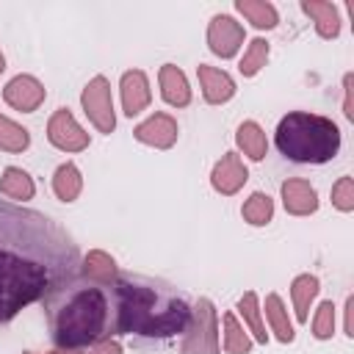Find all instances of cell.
Segmentation results:
<instances>
[{"instance_id":"1","label":"cell","mask_w":354,"mask_h":354,"mask_svg":"<svg viewBox=\"0 0 354 354\" xmlns=\"http://www.w3.org/2000/svg\"><path fill=\"white\" fill-rule=\"evenodd\" d=\"M80 274V249L50 216L0 199V324Z\"/></svg>"},{"instance_id":"2","label":"cell","mask_w":354,"mask_h":354,"mask_svg":"<svg viewBox=\"0 0 354 354\" xmlns=\"http://www.w3.org/2000/svg\"><path fill=\"white\" fill-rule=\"evenodd\" d=\"M111 290V335H133L141 340H169L185 335L194 318V307L174 285L116 271L108 282Z\"/></svg>"},{"instance_id":"3","label":"cell","mask_w":354,"mask_h":354,"mask_svg":"<svg viewBox=\"0 0 354 354\" xmlns=\"http://www.w3.org/2000/svg\"><path fill=\"white\" fill-rule=\"evenodd\" d=\"M50 337L64 351L88 348L111 337V290L108 282L72 277L41 299Z\"/></svg>"},{"instance_id":"4","label":"cell","mask_w":354,"mask_h":354,"mask_svg":"<svg viewBox=\"0 0 354 354\" xmlns=\"http://www.w3.org/2000/svg\"><path fill=\"white\" fill-rule=\"evenodd\" d=\"M274 144L279 155L290 163H310L321 166L332 160L340 149V127L318 113L307 111H290L279 119Z\"/></svg>"},{"instance_id":"5","label":"cell","mask_w":354,"mask_h":354,"mask_svg":"<svg viewBox=\"0 0 354 354\" xmlns=\"http://www.w3.org/2000/svg\"><path fill=\"white\" fill-rule=\"evenodd\" d=\"M180 351L183 354H216L218 351L216 313H213V304L207 299H199V304L194 307V318H191V326L185 332Z\"/></svg>"},{"instance_id":"6","label":"cell","mask_w":354,"mask_h":354,"mask_svg":"<svg viewBox=\"0 0 354 354\" xmlns=\"http://www.w3.org/2000/svg\"><path fill=\"white\" fill-rule=\"evenodd\" d=\"M88 119L94 122V127L100 133H111L116 127V119H113V102H111V86L105 77H94L86 88H83V97H80Z\"/></svg>"},{"instance_id":"7","label":"cell","mask_w":354,"mask_h":354,"mask_svg":"<svg viewBox=\"0 0 354 354\" xmlns=\"http://www.w3.org/2000/svg\"><path fill=\"white\" fill-rule=\"evenodd\" d=\"M47 138L66 152H80L88 147V133L80 130V124L72 119V113L66 108H58L47 124Z\"/></svg>"},{"instance_id":"8","label":"cell","mask_w":354,"mask_h":354,"mask_svg":"<svg viewBox=\"0 0 354 354\" xmlns=\"http://www.w3.org/2000/svg\"><path fill=\"white\" fill-rule=\"evenodd\" d=\"M241 41H243V28H241L232 17H227V14H216V17L210 19V28H207V44H210V50H213L216 55H221V58H232V55L238 53Z\"/></svg>"},{"instance_id":"9","label":"cell","mask_w":354,"mask_h":354,"mask_svg":"<svg viewBox=\"0 0 354 354\" xmlns=\"http://www.w3.org/2000/svg\"><path fill=\"white\" fill-rule=\"evenodd\" d=\"M3 100H6L11 108H17V111L30 113V111H36V108L44 102V86H41L36 77H30V75H17V77L3 88Z\"/></svg>"},{"instance_id":"10","label":"cell","mask_w":354,"mask_h":354,"mask_svg":"<svg viewBox=\"0 0 354 354\" xmlns=\"http://www.w3.org/2000/svg\"><path fill=\"white\" fill-rule=\"evenodd\" d=\"M133 133H136L138 141L166 149V147H171V144L177 141V122H174L169 113H155V116H149L147 122H141Z\"/></svg>"},{"instance_id":"11","label":"cell","mask_w":354,"mask_h":354,"mask_svg":"<svg viewBox=\"0 0 354 354\" xmlns=\"http://www.w3.org/2000/svg\"><path fill=\"white\" fill-rule=\"evenodd\" d=\"M246 166L241 163V158L235 155V152H227L216 166H213V177H210V183H213V188L218 191V194H235L243 183H246Z\"/></svg>"},{"instance_id":"12","label":"cell","mask_w":354,"mask_h":354,"mask_svg":"<svg viewBox=\"0 0 354 354\" xmlns=\"http://www.w3.org/2000/svg\"><path fill=\"white\" fill-rule=\"evenodd\" d=\"M282 202H285V210L293 213V216H307L318 207V194L315 188L307 183V180H285L282 183Z\"/></svg>"},{"instance_id":"13","label":"cell","mask_w":354,"mask_h":354,"mask_svg":"<svg viewBox=\"0 0 354 354\" xmlns=\"http://www.w3.org/2000/svg\"><path fill=\"white\" fill-rule=\"evenodd\" d=\"M196 75H199L202 94H205L207 102L221 105V102H227L235 94V83H232V77L227 72H221L216 66H207V64H199L196 66Z\"/></svg>"},{"instance_id":"14","label":"cell","mask_w":354,"mask_h":354,"mask_svg":"<svg viewBox=\"0 0 354 354\" xmlns=\"http://www.w3.org/2000/svg\"><path fill=\"white\" fill-rule=\"evenodd\" d=\"M122 105L127 116H136L149 105V83L141 69L122 75Z\"/></svg>"},{"instance_id":"15","label":"cell","mask_w":354,"mask_h":354,"mask_svg":"<svg viewBox=\"0 0 354 354\" xmlns=\"http://www.w3.org/2000/svg\"><path fill=\"white\" fill-rule=\"evenodd\" d=\"M160 94L169 105L174 108H183L191 102V88H188V80L185 75L174 66V64H163L160 66Z\"/></svg>"},{"instance_id":"16","label":"cell","mask_w":354,"mask_h":354,"mask_svg":"<svg viewBox=\"0 0 354 354\" xmlns=\"http://www.w3.org/2000/svg\"><path fill=\"white\" fill-rule=\"evenodd\" d=\"M301 11L315 19V30L321 39H335L340 33V14L337 6L332 3H318V0H301Z\"/></svg>"},{"instance_id":"17","label":"cell","mask_w":354,"mask_h":354,"mask_svg":"<svg viewBox=\"0 0 354 354\" xmlns=\"http://www.w3.org/2000/svg\"><path fill=\"white\" fill-rule=\"evenodd\" d=\"M235 8L254 25V28H277V22H279V14H277V8L271 6V3H266V0H238L235 3Z\"/></svg>"},{"instance_id":"18","label":"cell","mask_w":354,"mask_h":354,"mask_svg":"<svg viewBox=\"0 0 354 354\" xmlns=\"http://www.w3.org/2000/svg\"><path fill=\"white\" fill-rule=\"evenodd\" d=\"M315 293H318V277H313V274H301L290 285V296H293V304H296V318L301 324H307V310H310V301L315 299Z\"/></svg>"},{"instance_id":"19","label":"cell","mask_w":354,"mask_h":354,"mask_svg":"<svg viewBox=\"0 0 354 354\" xmlns=\"http://www.w3.org/2000/svg\"><path fill=\"white\" fill-rule=\"evenodd\" d=\"M33 180L28 177V171L17 169V166H8L0 177V194L11 196V199H30L33 196Z\"/></svg>"},{"instance_id":"20","label":"cell","mask_w":354,"mask_h":354,"mask_svg":"<svg viewBox=\"0 0 354 354\" xmlns=\"http://www.w3.org/2000/svg\"><path fill=\"white\" fill-rule=\"evenodd\" d=\"M238 147L252 158V160H263L266 158V133L260 130L257 122H243L235 133Z\"/></svg>"},{"instance_id":"21","label":"cell","mask_w":354,"mask_h":354,"mask_svg":"<svg viewBox=\"0 0 354 354\" xmlns=\"http://www.w3.org/2000/svg\"><path fill=\"white\" fill-rule=\"evenodd\" d=\"M80 185H83L80 171H77L72 163L58 166V171H55V177H53V191H55V196H58L61 202H75L77 194H80Z\"/></svg>"},{"instance_id":"22","label":"cell","mask_w":354,"mask_h":354,"mask_svg":"<svg viewBox=\"0 0 354 354\" xmlns=\"http://www.w3.org/2000/svg\"><path fill=\"white\" fill-rule=\"evenodd\" d=\"M266 315H268V321H271V329L277 332V340L279 343H290L293 340V326H290V321H288V313H285V307H282V299L277 296V293H268L266 296Z\"/></svg>"},{"instance_id":"23","label":"cell","mask_w":354,"mask_h":354,"mask_svg":"<svg viewBox=\"0 0 354 354\" xmlns=\"http://www.w3.org/2000/svg\"><path fill=\"white\" fill-rule=\"evenodd\" d=\"M221 348L227 354H249L252 351V340L238 326V321H235L232 313H224V343H221Z\"/></svg>"},{"instance_id":"24","label":"cell","mask_w":354,"mask_h":354,"mask_svg":"<svg viewBox=\"0 0 354 354\" xmlns=\"http://www.w3.org/2000/svg\"><path fill=\"white\" fill-rule=\"evenodd\" d=\"M243 218L249 221V224H254V227H263V224H268L271 221V216H274V202H271V196L268 194H252L249 199H246V205H243Z\"/></svg>"},{"instance_id":"25","label":"cell","mask_w":354,"mask_h":354,"mask_svg":"<svg viewBox=\"0 0 354 354\" xmlns=\"http://www.w3.org/2000/svg\"><path fill=\"white\" fill-rule=\"evenodd\" d=\"M80 268H83V277L97 279V282H111L116 277V263L105 252H88Z\"/></svg>"},{"instance_id":"26","label":"cell","mask_w":354,"mask_h":354,"mask_svg":"<svg viewBox=\"0 0 354 354\" xmlns=\"http://www.w3.org/2000/svg\"><path fill=\"white\" fill-rule=\"evenodd\" d=\"M28 144H30L28 130L19 127L17 122L0 116V149H6V152H22V149H28Z\"/></svg>"},{"instance_id":"27","label":"cell","mask_w":354,"mask_h":354,"mask_svg":"<svg viewBox=\"0 0 354 354\" xmlns=\"http://www.w3.org/2000/svg\"><path fill=\"white\" fill-rule=\"evenodd\" d=\"M266 58H268V41H266V39H254V41L249 44V50L243 53L241 64H238L241 75H243V77L257 75L260 66H266Z\"/></svg>"},{"instance_id":"28","label":"cell","mask_w":354,"mask_h":354,"mask_svg":"<svg viewBox=\"0 0 354 354\" xmlns=\"http://www.w3.org/2000/svg\"><path fill=\"white\" fill-rule=\"evenodd\" d=\"M238 310H241V315L249 321V326H252V332H254V340L257 343H266L268 340V335H266V326H263V321H260V310H257V293H243L241 296V301H238Z\"/></svg>"},{"instance_id":"29","label":"cell","mask_w":354,"mask_h":354,"mask_svg":"<svg viewBox=\"0 0 354 354\" xmlns=\"http://www.w3.org/2000/svg\"><path fill=\"white\" fill-rule=\"evenodd\" d=\"M332 205L343 213L354 210V180L351 177H340L335 185H332Z\"/></svg>"},{"instance_id":"30","label":"cell","mask_w":354,"mask_h":354,"mask_svg":"<svg viewBox=\"0 0 354 354\" xmlns=\"http://www.w3.org/2000/svg\"><path fill=\"white\" fill-rule=\"evenodd\" d=\"M332 332H335V304L332 301H324L318 307L315 321H313V335L318 340H326V337H332Z\"/></svg>"},{"instance_id":"31","label":"cell","mask_w":354,"mask_h":354,"mask_svg":"<svg viewBox=\"0 0 354 354\" xmlns=\"http://www.w3.org/2000/svg\"><path fill=\"white\" fill-rule=\"evenodd\" d=\"M86 354H122V348H119V343H113L111 337H105V340H100V343L88 346V351H86Z\"/></svg>"},{"instance_id":"32","label":"cell","mask_w":354,"mask_h":354,"mask_svg":"<svg viewBox=\"0 0 354 354\" xmlns=\"http://www.w3.org/2000/svg\"><path fill=\"white\" fill-rule=\"evenodd\" d=\"M343 86H346V102H343V108H346V111H343V113L351 119V113H354V111H351V75H346Z\"/></svg>"},{"instance_id":"33","label":"cell","mask_w":354,"mask_h":354,"mask_svg":"<svg viewBox=\"0 0 354 354\" xmlns=\"http://www.w3.org/2000/svg\"><path fill=\"white\" fill-rule=\"evenodd\" d=\"M6 69V58H3V53H0V72Z\"/></svg>"},{"instance_id":"34","label":"cell","mask_w":354,"mask_h":354,"mask_svg":"<svg viewBox=\"0 0 354 354\" xmlns=\"http://www.w3.org/2000/svg\"><path fill=\"white\" fill-rule=\"evenodd\" d=\"M28 354H36V351H28ZM55 354H77V351H55Z\"/></svg>"}]
</instances>
